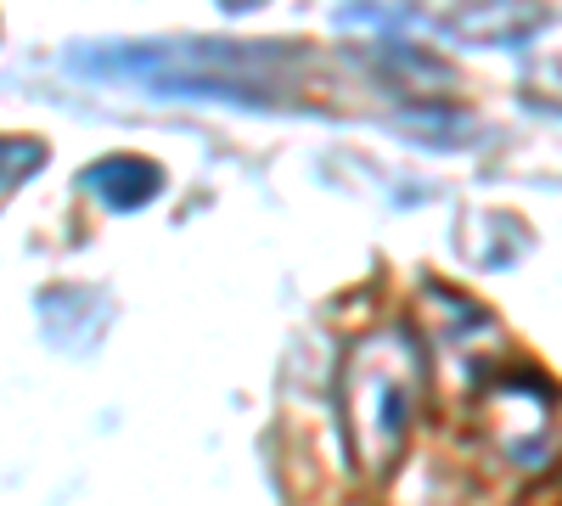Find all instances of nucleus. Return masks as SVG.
<instances>
[{
	"label": "nucleus",
	"instance_id": "nucleus-1",
	"mask_svg": "<svg viewBox=\"0 0 562 506\" xmlns=\"http://www.w3.org/2000/svg\"><path fill=\"white\" fill-rule=\"evenodd\" d=\"M416 383H422V366H416V349L400 327L371 333L355 349L344 394H349V434H355V450L366 456V468L394 462V450L411 428Z\"/></svg>",
	"mask_w": 562,
	"mask_h": 506
},
{
	"label": "nucleus",
	"instance_id": "nucleus-3",
	"mask_svg": "<svg viewBox=\"0 0 562 506\" xmlns=\"http://www.w3.org/2000/svg\"><path fill=\"white\" fill-rule=\"evenodd\" d=\"M40 164V147L34 142H0V187H12L18 175H29Z\"/></svg>",
	"mask_w": 562,
	"mask_h": 506
},
{
	"label": "nucleus",
	"instance_id": "nucleus-2",
	"mask_svg": "<svg viewBox=\"0 0 562 506\" xmlns=\"http://www.w3.org/2000/svg\"><path fill=\"white\" fill-rule=\"evenodd\" d=\"M85 187L97 192L108 209H140V203L158 198L164 175H158V164H147V158H102V164L85 169Z\"/></svg>",
	"mask_w": 562,
	"mask_h": 506
}]
</instances>
